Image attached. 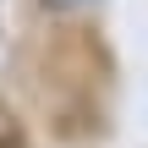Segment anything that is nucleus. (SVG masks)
Masks as SVG:
<instances>
[{
  "label": "nucleus",
  "instance_id": "f257e3e1",
  "mask_svg": "<svg viewBox=\"0 0 148 148\" xmlns=\"http://www.w3.org/2000/svg\"><path fill=\"white\" fill-rule=\"evenodd\" d=\"M44 5H82V0H44Z\"/></svg>",
  "mask_w": 148,
  "mask_h": 148
}]
</instances>
